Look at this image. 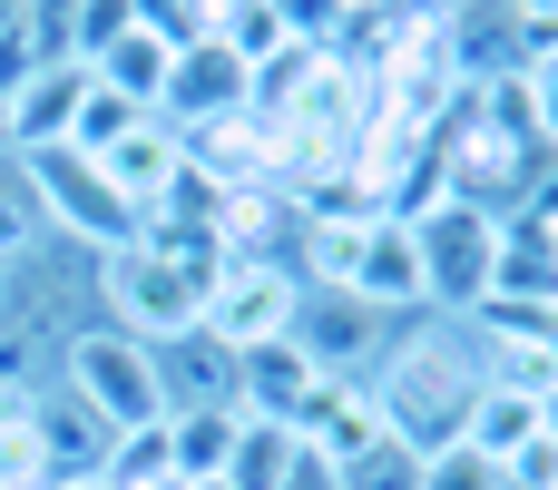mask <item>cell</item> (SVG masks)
<instances>
[{
  "label": "cell",
  "instance_id": "1",
  "mask_svg": "<svg viewBox=\"0 0 558 490\" xmlns=\"http://www.w3.org/2000/svg\"><path fill=\"white\" fill-rule=\"evenodd\" d=\"M481 383H490L481 334H471L461 314H412V324L392 334L383 373H373V403H383V422H392L412 452H441V442H461Z\"/></svg>",
  "mask_w": 558,
  "mask_h": 490
},
{
  "label": "cell",
  "instance_id": "2",
  "mask_svg": "<svg viewBox=\"0 0 558 490\" xmlns=\"http://www.w3.org/2000/svg\"><path fill=\"white\" fill-rule=\"evenodd\" d=\"M98 304H108L118 334H137V344H177V334L206 324V275H196L186 255H167L157 236H137V246L98 255Z\"/></svg>",
  "mask_w": 558,
  "mask_h": 490
},
{
  "label": "cell",
  "instance_id": "3",
  "mask_svg": "<svg viewBox=\"0 0 558 490\" xmlns=\"http://www.w3.org/2000/svg\"><path fill=\"white\" fill-rule=\"evenodd\" d=\"M108 432H147V422H167V393H157V354L137 344V334H118L108 314L98 324H78L69 344H59V363H49Z\"/></svg>",
  "mask_w": 558,
  "mask_h": 490
},
{
  "label": "cell",
  "instance_id": "4",
  "mask_svg": "<svg viewBox=\"0 0 558 490\" xmlns=\"http://www.w3.org/2000/svg\"><path fill=\"white\" fill-rule=\"evenodd\" d=\"M412 246H422V304L471 324V314L490 304L500 216H481V206H461V196H432V206H412Z\"/></svg>",
  "mask_w": 558,
  "mask_h": 490
},
{
  "label": "cell",
  "instance_id": "5",
  "mask_svg": "<svg viewBox=\"0 0 558 490\" xmlns=\"http://www.w3.org/2000/svg\"><path fill=\"white\" fill-rule=\"evenodd\" d=\"M20 167H29V187H39L49 236H69V246H88V255H118V246L147 236V216L98 177V157H78V147H39V157H20Z\"/></svg>",
  "mask_w": 558,
  "mask_h": 490
},
{
  "label": "cell",
  "instance_id": "6",
  "mask_svg": "<svg viewBox=\"0 0 558 490\" xmlns=\"http://www.w3.org/2000/svg\"><path fill=\"white\" fill-rule=\"evenodd\" d=\"M392 334H402V314H373L343 285H304L294 295V354L314 373H333V383H373L383 354H392Z\"/></svg>",
  "mask_w": 558,
  "mask_h": 490
},
{
  "label": "cell",
  "instance_id": "7",
  "mask_svg": "<svg viewBox=\"0 0 558 490\" xmlns=\"http://www.w3.org/2000/svg\"><path fill=\"white\" fill-rule=\"evenodd\" d=\"M294 295H304L294 265H255V255H235V265L216 275V295H206V334H216L226 354H255V344L294 334Z\"/></svg>",
  "mask_w": 558,
  "mask_h": 490
},
{
  "label": "cell",
  "instance_id": "8",
  "mask_svg": "<svg viewBox=\"0 0 558 490\" xmlns=\"http://www.w3.org/2000/svg\"><path fill=\"white\" fill-rule=\"evenodd\" d=\"M108 442H118V432H108V422H98L59 373L29 383V452H39V481H49V490L98 481V471H108Z\"/></svg>",
  "mask_w": 558,
  "mask_h": 490
},
{
  "label": "cell",
  "instance_id": "9",
  "mask_svg": "<svg viewBox=\"0 0 558 490\" xmlns=\"http://www.w3.org/2000/svg\"><path fill=\"white\" fill-rule=\"evenodd\" d=\"M255 98V69L226 49V39H196V49H177V79H167V98H157V118L177 128V138H196V128H216V118H235Z\"/></svg>",
  "mask_w": 558,
  "mask_h": 490
},
{
  "label": "cell",
  "instance_id": "10",
  "mask_svg": "<svg viewBox=\"0 0 558 490\" xmlns=\"http://www.w3.org/2000/svg\"><path fill=\"white\" fill-rule=\"evenodd\" d=\"M481 314H558V246L539 216H500V255H490V304Z\"/></svg>",
  "mask_w": 558,
  "mask_h": 490
},
{
  "label": "cell",
  "instance_id": "11",
  "mask_svg": "<svg viewBox=\"0 0 558 490\" xmlns=\"http://www.w3.org/2000/svg\"><path fill=\"white\" fill-rule=\"evenodd\" d=\"M78 98H88V59H49L10 88V157H39V147H69L78 128Z\"/></svg>",
  "mask_w": 558,
  "mask_h": 490
},
{
  "label": "cell",
  "instance_id": "12",
  "mask_svg": "<svg viewBox=\"0 0 558 490\" xmlns=\"http://www.w3.org/2000/svg\"><path fill=\"white\" fill-rule=\"evenodd\" d=\"M324 373L294 354V334H275V344H255V354H235V413L245 422H284L294 432V413H304V393H314Z\"/></svg>",
  "mask_w": 558,
  "mask_h": 490
},
{
  "label": "cell",
  "instance_id": "13",
  "mask_svg": "<svg viewBox=\"0 0 558 490\" xmlns=\"http://www.w3.org/2000/svg\"><path fill=\"white\" fill-rule=\"evenodd\" d=\"M177 167H186V138H177L167 118H137V128H128V138H118V147L98 157V177H108V187H118V196H128L137 216H147V206H157V196L177 187Z\"/></svg>",
  "mask_w": 558,
  "mask_h": 490
},
{
  "label": "cell",
  "instance_id": "14",
  "mask_svg": "<svg viewBox=\"0 0 558 490\" xmlns=\"http://www.w3.org/2000/svg\"><path fill=\"white\" fill-rule=\"evenodd\" d=\"M157 354V393H167V413H206V403H235V354L196 324V334H177V344H147Z\"/></svg>",
  "mask_w": 558,
  "mask_h": 490
},
{
  "label": "cell",
  "instance_id": "15",
  "mask_svg": "<svg viewBox=\"0 0 558 490\" xmlns=\"http://www.w3.org/2000/svg\"><path fill=\"white\" fill-rule=\"evenodd\" d=\"M88 79H98V88H118L128 108H147V118H157V98H167V79H177V39L137 20L118 49H98V59H88Z\"/></svg>",
  "mask_w": 558,
  "mask_h": 490
},
{
  "label": "cell",
  "instance_id": "16",
  "mask_svg": "<svg viewBox=\"0 0 558 490\" xmlns=\"http://www.w3.org/2000/svg\"><path fill=\"white\" fill-rule=\"evenodd\" d=\"M461 442H471V452H490V462L510 471V462L539 442V393H530V383H510V373H490V383H481V403H471V422H461Z\"/></svg>",
  "mask_w": 558,
  "mask_h": 490
},
{
  "label": "cell",
  "instance_id": "17",
  "mask_svg": "<svg viewBox=\"0 0 558 490\" xmlns=\"http://www.w3.org/2000/svg\"><path fill=\"white\" fill-rule=\"evenodd\" d=\"M235 403H206V413H167V462H177V481H226V462H235Z\"/></svg>",
  "mask_w": 558,
  "mask_h": 490
},
{
  "label": "cell",
  "instance_id": "18",
  "mask_svg": "<svg viewBox=\"0 0 558 490\" xmlns=\"http://www.w3.org/2000/svg\"><path fill=\"white\" fill-rule=\"evenodd\" d=\"M294 462V432L284 422H235V462H226V490H275Z\"/></svg>",
  "mask_w": 558,
  "mask_h": 490
},
{
  "label": "cell",
  "instance_id": "19",
  "mask_svg": "<svg viewBox=\"0 0 558 490\" xmlns=\"http://www.w3.org/2000/svg\"><path fill=\"white\" fill-rule=\"evenodd\" d=\"M39 236H49L39 187H29V167H20V157H0V265H10V255H29Z\"/></svg>",
  "mask_w": 558,
  "mask_h": 490
},
{
  "label": "cell",
  "instance_id": "20",
  "mask_svg": "<svg viewBox=\"0 0 558 490\" xmlns=\"http://www.w3.org/2000/svg\"><path fill=\"white\" fill-rule=\"evenodd\" d=\"M137 118H147V108H128L118 88H98V79H88V98H78V128H69V147H78V157H108V147H118V138H128Z\"/></svg>",
  "mask_w": 558,
  "mask_h": 490
},
{
  "label": "cell",
  "instance_id": "21",
  "mask_svg": "<svg viewBox=\"0 0 558 490\" xmlns=\"http://www.w3.org/2000/svg\"><path fill=\"white\" fill-rule=\"evenodd\" d=\"M422 490H510V471L471 442H441V452H422Z\"/></svg>",
  "mask_w": 558,
  "mask_h": 490
},
{
  "label": "cell",
  "instance_id": "22",
  "mask_svg": "<svg viewBox=\"0 0 558 490\" xmlns=\"http://www.w3.org/2000/svg\"><path fill=\"white\" fill-rule=\"evenodd\" d=\"M343 490H422V452L392 432V442H373L363 462H343Z\"/></svg>",
  "mask_w": 558,
  "mask_h": 490
},
{
  "label": "cell",
  "instance_id": "23",
  "mask_svg": "<svg viewBox=\"0 0 558 490\" xmlns=\"http://www.w3.org/2000/svg\"><path fill=\"white\" fill-rule=\"evenodd\" d=\"M147 10L137 0H78V59H98V49H118L128 29H137Z\"/></svg>",
  "mask_w": 558,
  "mask_h": 490
},
{
  "label": "cell",
  "instance_id": "24",
  "mask_svg": "<svg viewBox=\"0 0 558 490\" xmlns=\"http://www.w3.org/2000/svg\"><path fill=\"white\" fill-rule=\"evenodd\" d=\"M520 88H530V108H539V128H549V147H558V39L520 69Z\"/></svg>",
  "mask_w": 558,
  "mask_h": 490
},
{
  "label": "cell",
  "instance_id": "25",
  "mask_svg": "<svg viewBox=\"0 0 558 490\" xmlns=\"http://www.w3.org/2000/svg\"><path fill=\"white\" fill-rule=\"evenodd\" d=\"M275 490H343V471H333L314 442H294V462H284V481H275Z\"/></svg>",
  "mask_w": 558,
  "mask_h": 490
},
{
  "label": "cell",
  "instance_id": "26",
  "mask_svg": "<svg viewBox=\"0 0 558 490\" xmlns=\"http://www.w3.org/2000/svg\"><path fill=\"white\" fill-rule=\"evenodd\" d=\"M333 10H343V20H363V10H383V0H333Z\"/></svg>",
  "mask_w": 558,
  "mask_h": 490
},
{
  "label": "cell",
  "instance_id": "27",
  "mask_svg": "<svg viewBox=\"0 0 558 490\" xmlns=\"http://www.w3.org/2000/svg\"><path fill=\"white\" fill-rule=\"evenodd\" d=\"M0 157H10V88H0Z\"/></svg>",
  "mask_w": 558,
  "mask_h": 490
},
{
  "label": "cell",
  "instance_id": "28",
  "mask_svg": "<svg viewBox=\"0 0 558 490\" xmlns=\"http://www.w3.org/2000/svg\"><path fill=\"white\" fill-rule=\"evenodd\" d=\"M10 20H20V0H0V29H10Z\"/></svg>",
  "mask_w": 558,
  "mask_h": 490
},
{
  "label": "cell",
  "instance_id": "29",
  "mask_svg": "<svg viewBox=\"0 0 558 490\" xmlns=\"http://www.w3.org/2000/svg\"><path fill=\"white\" fill-rule=\"evenodd\" d=\"M69 490H108V481H69Z\"/></svg>",
  "mask_w": 558,
  "mask_h": 490
}]
</instances>
